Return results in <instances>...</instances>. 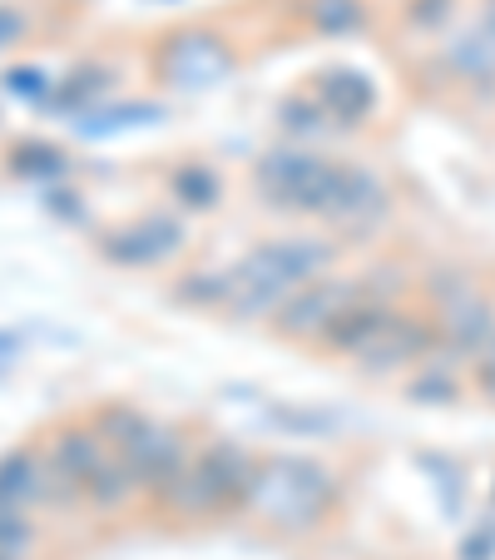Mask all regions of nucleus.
<instances>
[{"label":"nucleus","instance_id":"obj_1","mask_svg":"<svg viewBox=\"0 0 495 560\" xmlns=\"http://www.w3.org/2000/svg\"><path fill=\"white\" fill-rule=\"evenodd\" d=\"M332 264H338V244L332 238H313V233H287V238L254 244L228 268L223 317H238V323L273 317L297 288L332 273Z\"/></svg>","mask_w":495,"mask_h":560},{"label":"nucleus","instance_id":"obj_2","mask_svg":"<svg viewBox=\"0 0 495 560\" xmlns=\"http://www.w3.org/2000/svg\"><path fill=\"white\" fill-rule=\"evenodd\" d=\"M338 501V476L313 456H268L254 466V487L243 511H254L283 536H303V530L322 526V516Z\"/></svg>","mask_w":495,"mask_h":560},{"label":"nucleus","instance_id":"obj_3","mask_svg":"<svg viewBox=\"0 0 495 560\" xmlns=\"http://www.w3.org/2000/svg\"><path fill=\"white\" fill-rule=\"evenodd\" d=\"M254 456L243 452L238 442H209L193 452V462L184 466V476L164 491V506L179 521H203L219 516L228 506H243L248 501V487H254Z\"/></svg>","mask_w":495,"mask_h":560},{"label":"nucleus","instance_id":"obj_4","mask_svg":"<svg viewBox=\"0 0 495 560\" xmlns=\"http://www.w3.org/2000/svg\"><path fill=\"white\" fill-rule=\"evenodd\" d=\"M342 170H347V164L317 154V149H307V144H278L254 164V189L268 209L322 219L342 184Z\"/></svg>","mask_w":495,"mask_h":560},{"label":"nucleus","instance_id":"obj_5","mask_svg":"<svg viewBox=\"0 0 495 560\" xmlns=\"http://www.w3.org/2000/svg\"><path fill=\"white\" fill-rule=\"evenodd\" d=\"M357 293H362L357 283L332 278V273L317 278V283H307V288H297V293L273 313L278 338H287V342H322V332L332 328V323H338L352 303H357Z\"/></svg>","mask_w":495,"mask_h":560},{"label":"nucleus","instance_id":"obj_6","mask_svg":"<svg viewBox=\"0 0 495 560\" xmlns=\"http://www.w3.org/2000/svg\"><path fill=\"white\" fill-rule=\"evenodd\" d=\"M184 248V223L169 213H139L134 223L99 233V254L115 268H158Z\"/></svg>","mask_w":495,"mask_h":560},{"label":"nucleus","instance_id":"obj_7","mask_svg":"<svg viewBox=\"0 0 495 560\" xmlns=\"http://www.w3.org/2000/svg\"><path fill=\"white\" fill-rule=\"evenodd\" d=\"M436 338L446 342L451 358H475L485 342L495 338V307L475 293L465 278L446 283L441 293V313H436Z\"/></svg>","mask_w":495,"mask_h":560},{"label":"nucleus","instance_id":"obj_8","mask_svg":"<svg viewBox=\"0 0 495 560\" xmlns=\"http://www.w3.org/2000/svg\"><path fill=\"white\" fill-rule=\"evenodd\" d=\"M432 342H436V328L426 323V317H416V313H391L387 323H381V332H377V338H372L352 362H357L367 377H397L401 368H411V362L432 358Z\"/></svg>","mask_w":495,"mask_h":560},{"label":"nucleus","instance_id":"obj_9","mask_svg":"<svg viewBox=\"0 0 495 560\" xmlns=\"http://www.w3.org/2000/svg\"><path fill=\"white\" fill-rule=\"evenodd\" d=\"M228 65H233L228 45H223L213 31H179L164 40V50H158V70H164V80L179 90L213 85Z\"/></svg>","mask_w":495,"mask_h":560},{"label":"nucleus","instance_id":"obj_10","mask_svg":"<svg viewBox=\"0 0 495 560\" xmlns=\"http://www.w3.org/2000/svg\"><path fill=\"white\" fill-rule=\"evenodd\" d=\"M125 462L134 466L139 487L154 491V497H164V491H169L174 481L184 476V466L193 462V452H189V442H184L179 427H169V422H149V427H144V436H139V442L125 452Z\"/></svg>","mask_w":495,"mask_h":560},{"label":"nucleus","instance_id":"obj_11","mask_svg":"<svg viewBox=\"0 0 495 560\" xmlns=\"http://www.w3.org/2000/svg\"><path fill=\"white\" fill-rule=\"evenodd\" d=\"M307 95L327 109V119L338 129H357L377 115V85H372L367 70H352V65H332V70H317Z\"/></svg>","mask_w":495,"mask_h":560},{"label":"nucleus","instance_id":"obj_12","mask_svg":"<svg viewBox=\"0 0 495 560\" xmlns=\"http://www.w3.org/2000/svg\"><path fill=\"white\" fill-rule=\"evenodd\" d=\"M322 219L347 229V233H367L372 223L387 219V184H381L372 170H362V164H347Z\"/></svg>","mask_w":495,"mask_h":560},{"label":"nucleus","instance_id":"obj_13","mask_svg":"<svg viewBox=\"0 0 495 560\" xmlns=\"http://www.w3.org/2000/svg\"><path fill=\"white\" fill-rule=\"evenodd\" d=\"M0 506H15V511H35L45 506V456L40 452H15L0 456Z\"/></svg>","mask_w":495,"mask_h":560},{"label":"nucleus","instance_id":"obj_14","mask_svg":"<svg viewBox=\"0 0 495 560\" xmlns=\"http://www.w3.org/2000/svg\"><path fill=\"white\" fill-rule=\"evenodd\" d=\"M446 65H451L461 80H495V25L485 21H475L471 31H461V35H451V45H446Z\"/></svg>","mask_w":495,"mask_h":560},{"label":"nucleus","instance_id":"obj_15","mask_svg":"<svg viewBox=\"0 0 495 560\" xmlns=\"http://www.w3.org/2000/svg\"><path fill=\"white\" fill-rule=\"evenodd\" d=\"M169 194L184 203V209H199V213H209V209H219V199H223V179L209 170V164H184V170H174V179H169Z\"/></svg>","mask_w":495,"mask_h":560},{"label":"nucleus","instance_id":"obj_16","mask_svg":"<svg viewBox=\"0 0 495 560\" xmlns=\"http://www.w3.org/2000/svg\"><path fill=\"white\" fill-rule=\"evenodd\" d=\"M303 15L317 35H357L367 25V0H307Z\"/></svg>","mask_w":495,"mask_h":560},{"label":"nucleus","instance_id":"obj_17","mask_svg":"<svg viewBox=\"0 0 495 560\" xmlns=\"http://www.w3.org/2000/svg\"><path fill=\"white\" fill-rule=\"evenodd\" d=\"M90 427H95V432L105 436V446H109V452H119V456H125L129 446H134L139 436H144L149 417L139 412V407H119V402H109V407H99V412H95V422H90Z\"/></svg>","mask_w":495,"mask_h":560},{"label":"nucleus","instance_id":"obj_18","mask_svg":"<svg viewBox=\"0 0 495 560\" xmlns=\"http://www.w3.org/2000/svg\"><path fill=\"white\" fill-rule=\"evenodd\" d=\"M278 125H283V135H293L297 144H303V139H317V135H322L332 119H327V109L317 105L313 95H287L283 105H278Z\"/></svg>","mask_w":495,"mask_h":560},{"label":"nucleus","instance_id":"obj_19","mask_svg":"<svg viewBox=\"0 0 495 560\" xmlns=\"http://www.w3.org/2000/svg\"><path fill=\"white\" fill-rule=\"evenodd\" d=\"M184 307H203V313H223L228 303V268L223 273H184L179 288H174Z\"/></svg>","mask_w":495,"mask_h":560},{"label":"nucleus","instance_id":"obj_20","mask_svg":"<svg viewBox=\"0 0 495 560\" xmlns=\"http://www.w3.org/2000/svg\"><path fill=\"white\" fill-rule=\"evenodd\" d=\"M40 540L35 530L31 511H15V506H0V560H25Z\"/></svg>","mask_w":495,"mask_h":560},{"label":"nucleus","instance_id":"obj_21","mask_svg":"<svg viewBox=\"0 0 495 560\" xmlns=\"http://www.w3.org/2000/svg\"><path fill=\"white\" fill-rule=\"evenodd\" d=\"M11 170L25 179H55V174H64V154L55 144H15Z\"/></svg>","mask_w":495,"mask_h":560},{"label":"nucleus","instance_id":"obj_22","mask_svg":"<svg viewBox=\"0 0 495 560\" xmlns=\"http://www.w3.org/2000/svg\"><path fill=\"white\" fill-rule=\"evenodd\" d=\"M105 90H109V74L90 65V70H74L60 85V105H90V100L105 95Z\"/></svg>","mask_w":495,"mask_h":560},{"label":"nucleus","instance_id":"obj_23","mask_svg":"<svg viewBox=\"0 0 495 560\" xmlns=\"http://www.w3.org/2000/svg\"><path fill=\"white\" fill-rule=\"evenodd\" d=\"M406 397H411V402H451V397H456V377H451V372L426 368L422 377L406 382Z\"/></svg>","mask_w":495,"mask_h":560},{"label":"nucleus","instance_id":"obj_24","mask_svg":"<svg viewBox=\"0 0 495 560\" xmlns=\"http://www.w3.org/2000/svg\"><path fill=\"white\" fill-rule=\"evenodd\" d=\"M25 31H31V15L15 5V0H0V50H11V45L25 40Z\"/></svg>","mask_w":495,"mask_h":560},{"label":"nucleus","instance_id":"obj_25","mask_svg":"<svg viewBox=\"0 0 495 560\" xmlns=\"http://www.w3.org/2000/svg\"><path fill=\"white\" fill-rule=\"evenodd\" d=\"M471 372H475V387H481V397H491V402H495V338L471 358Z\"/></svg>","mask_w":495,"mask_h":560},{"label":"nucleus","instance_id":"obj_26","mask_svg":"<svg viewBox=\"0 0 495 560\" xmlns=\"http://www.w3.org/2000/svg\"><path fill=\"white\" fill-rule=\"evenodd\" d=\"M411 21L426 25V31H436V25H446V15H451V0H411Z\"/></svg>","mask_w":495,"mask_h":560},{"label":"nucleus","instance_id":"obj_27","mask_svg":"<svg viewBox=\"0 0 495 560\" xmlns=\"http://www.w3.org/2000/svg\"><path fill=\"white\" fill-rule=\"evenodd\" d=\"M5 80H11V90H21V95H45V74L40 70H11Z\"/></svg>","mask_w":495,"mask_h":560}]
</instances>
